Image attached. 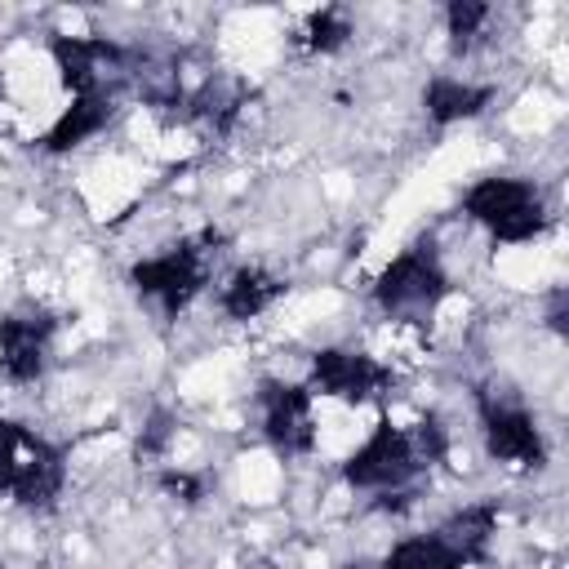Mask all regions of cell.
<instances>
[{
    "label": "cell",
    "instance_id": "6da1fadb",
    "mask_svg": "<svg viewBox=\"0 0 569 569\" xmlns=\"http://www.w3.org/2000/svg\"><path fill=\"white\" fill-rule=\"evenodd\" d=\"M67 485V458L53 440L31 431L18 418H0V489L27 507V511H49L58 507Z\"/></svg>",
    "mask_w": 569,
    "mask_h": 569
},
{
    "label": "cell",
    "instance_id": "7a4b0ae2",
    "mask_svg": "<svg viewBox=\"0 0 569 569\" xmlns=\"http://www.w3.org/2000/svg\"><path fill=\"white\" fill-rule=\"evenodd\" d=\"M462 213L485 227L498 244H529L547 231V196L533 178H511V173H489L476 178L462 191Z\"/></svg>",
    "mask_w": 569,
    "mask_h": 569
},
{
    "label": "cell",
    "instance_id": "3957f363",
    "mask_svg": "<svg viewBox=\"0 0 569 569\" xmlns=\"http://www.w3.org/2000/svg\"><path fill=\"white\" fill-rule=\"evenodd\" d=\"M209 244H218V231H204V236H191V240L169 244L164 253L138 258L129 267V284L138 289V298H151L173 320L178 311L191 307V298L209 280V253H218Z\"/></svg>",
    "mask_w": 569,
    "mask_h": 569
},
{
    "label": "cell",
    "instance_id": "277c9868",
    "mask_svg": "<svg viewBox=\"0 0 569 569\" xmlns=\"http://www.w3.org/2000/svg\"><path fill=\"white\" fill-rule=\"evenodd\" d=\"M373 302L387 316H431L449 298V271L436 253V240H413L373 276Z\"/></svg>",
    "mask_w": 569,
    "mask_h": 569
},
{
    "label": "cell",
    "instance_id": "5b68a950",
    "mask_svg": "<svg viewBox=\"0 0 569 569\" xmlns=\"http://www.w3.org/2000/svg\"><path fill=\"white\" fill-rule=\"evenodd\" d=\"M418 471H422V462L413 453V440L391 418H382L342 462V480L365 493H400Z\"/></svg>",
    "mask_w": 569,
    "mask_h": 569
},
{
    "label": "cell",
    "instance_id": "8992f818",
    "mask_svg": "<svg viewBox=\"0 0 569 569\" xmlns=\"http://www.w3.org/2000/svg\"><path fill=\"white\" fill-rule=\"evenodd\" d=\"M49 58H53L62 84L71 89V98L111 93L116 80L133 76V49H124L107 36H53Z\"/></svg>",
    "mask_w": 569,
    "mask_h": 569
},
{
    "label": "cell",
    "instance_id": "52a82bcc",
    "mask_svg": "<svg viewBox=\"0 0 569 569\" xmlns=\"http://www.w3.org/2000/svg\"><path fill=\"white\" fill-rule=\"evenodd\" d=\"M307 391L342 405H365L391 391V369L356 347H320L311 351V365H307Z\"/></svg>",
    "mask_w": 569,
    "mask_h": 569
},
{
    "label": "cell",
    "instance_id": "ba28073f",
    "mask_svg": "<svg viewBox=\"0 0 569 569\" xmlns=\"http://www.w3.org/2000/svg\"><path fill=\"white\" fill-rule=\"evenodd\" d=\"M258 422H262V440L280 458H302L316 449V418H311L307 382L262 378L258 382Z\"/></svg>",
    "mask_w": 569,
    "mask_h": 569
},
{
    "label": "cell",
    "instance_id": "9c48e42d",
    "mask_svg": "<svg viewBox=\"0 0 569 569\" xmlns=\"http://www.w3.org/2000/svg\"><path fill=\"white\" fill-rule=\"evenodd\" d=\"M480 436H485V453L493 462H511V467L547 462L542 427L520 400H498V396L480 391Z\"/></svg>",
    "mask_w": 569,
    "mask_h": 569
},
{
    "label": "cell",
    "instance_id": "30bf717a",
    "mask_svg": "<svg viewBox=\"0 0 569 569\" xmlns=\"http://www.w3.org/2000/svg\"><path fill=\"white\" fill-rule=\"evenodd\" d=\"M53 329H58V320L49 311H40V307L0 316V373L9 382H18V387L40 382L44 369H49Z\"/></svg>",
    "mask_w": 569,
    "mask_h": 569
},
{
    "label": "cell",
    "instance_id": "8fae6325",
    "mask_svg": "<svg viewBox=\"0 0 569 569\" xmlns=\"http://www.w3.org/2000/svg\"><path fill=\"white\" fill-rule=\"evenodd\" d=\"M493 89L489 84H471V80H458V76H431L422 84V111L431 124H462L471 116H480L489 107Z\"/></svg>",
    "mask_w": 569,
    "mask_h": 569
},
{
    "label": "cell",
    "instance_id": "7c38bea8",
    "mask_svg": "<svg viewBox=\"0 0 569 569\" xmlns=\"http://www.w3.org/2000/svg\"><path fill=\"white\" fill-rule=\"evenodd\" d=\"M111 116H116L111 93H80V98H71V102L62 107V116L49 124V133H44V151L62 156V151H71V147L89 142L93 133H102V129H107V120H111Z\"/></svg>",
    "mask_w": 569,
    "mask_h": 569
},
{
    "label": "cell",
    "instance_id": "4fadbf2b",
    "mask_svg": "<svg viewBox=\"0 0 569 569\" xmlns=\"http://www.w3.org/2000/svg\"><path fill=\"white\" fill-rule=\"evenodd\" d=\"M280 293H284V284L267 267H240V271L227 276L222 293H218V307H222L227 320H258Z\"/></svg>",
    "mask_w": 569,
    "mask_h": 569
},
{
    "label": "cell",
    "instance_id": "5bb4252c",
    "mask_svg": "<svg viewBox=\"0 0 569 569\" xmlns=\"http://www.w3.org/2000/svg\"><path fill=\"white\" fill-rule=\"evenodd\" d=\"M436 533L458 551L462 565H471V560H480L489 551V538L498 533V507L493 502H471V507L453 511Z\"/></svg>",
    "mask_w": 569,
    "mask_h": 569
},
{
    "label": "cell",
    "instance_id": "9a60e30c",
    "mask_svg": "<svg viewBox=\"0 0 569 569\" xmlns=\"http://www.w3.org/2000/svg\"><path fill=\"white\" fill-rule=\"evenodd\" d=\"M382 569H462V560L440 533H418V538H400L382 556Z\"/></svg>",
    "mask_w": 569,
    "mask_h": 569
},
{
    "label": "cell",
    "instance_id": "2e32d148",
    "mask_svg": "<svg viewBox=\"0 0 569 569\" xmlns=\"http://www.w3.org/2000/svg\"><path fill=\"white\" fill-rule=\"evenodd\" d=\"M347 40H351V18H347V9H338V4L316 9V13L307 18V27H302V44H307L311 53H333V49H342Z\"/></svg>",
    "mask_w": 569,
    "mask_h": 569
},
{
    "label": "cell",
    "instance_id": "e0dca14e",
    "mask_svg": "<svg viewBox=\"0 0 569 569\" xmlns=\"http://www.w3.org/2000/svg\"><path fill=\"white\" fill-rule=\"evenodd\" d=\"M485 22H489V4H480V0H449L445 4V31H449L453 53H467L480 40Z\"/></svg>",
    "mask_w": 569,
    "mask_h": 569
},
{
    "label": "cell",
    "instance_id": "ac0fdd59",
    "mask_svg": "<svg viewBox=\"0 0 569 569\" xmlns=\"http://www.w3.org/2000/svg\"><path fill=\"white\" fill-rule=\"evenodd\" d=\"M409 440H413V453H418L422 471L436 467V462H445V453H449V427L440 422V413L418 418V422L409 427Z\"/></svg>",
    "mask_w": 569,
    "mask_h": 569
},
{
    "label": "cell",
    "instance_id": "d6986e66",
    "mask_svg": "<svg viewBox=\"0 0 569 569\" xmlns=\"http://www.w3.org/2000/svg\"><path fill=\"white\" fill-rule=\"evenodd\" d=\"M173 431H178V418H173L169 409H151L147 422H142V431H138V458H156V453H164L169 440H173Z\"/></svg>",
    "mask_w": 569,
    "mask_h": 569
},
{
    "label": "cell",
    "instance_id": "ffe728a7",
    "mask_svg": "<svg viewBox=\"0 0 569 569\" xmlns=\"http://www.w3.org/2000/svg\"><path fill=\"white\" fill-rule=\"evenodd\" d=\"M160 489L169 493V498H178V502H187V507H196L200 498H204V476H191V471H160Z\"/></svg>",
    "mask_w": 569,
    "mask_h": 569
},
{
    "label": "cell",
    "instance_id": "44dd1931",
    "mask_svg": "<svg viewBox=\"0 0 569 569\" xmlns=\"http://www.w3.org/2000/svg\"><path fill=\"white\" fill-rule=\"evenodd\" d=\"M547 329L560 333V338H569V293L565 289H556L547 298Z\"/></svg>",
    "mask_w": 569,
    "mask_h": 569
},
{
    "label": "cell",
    "instance_id": "7402d4cb",
    "mask_svg": "<svg viewBox=\"0 0 569 569\" xmlns=\"http://www.w3.org/2000/svg\"><path fill=\"white\" fill-rule=\"evenodd\" d=\"M342 569H382V565H373V560H347Z\"/></svg>",
    "mask_w": 569,
    "mask_h": 569
}]
</instances>
